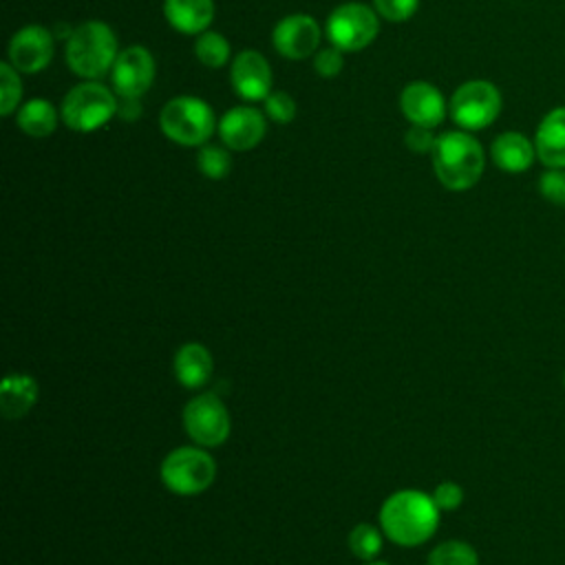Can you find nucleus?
<instances>
[{"label":"nucleus","mask_w":565,"mask_h":565,"mask_svg":"<svg viewBox=\"0 0 565 565\" xmlns=\"http://www.w3.org/2000/svg\"><path fill=\"white\" fill-rule=\"evenodd\" d=\"M439 512L430 494L399 490L382 503L380 527L395 545L417 547L437 532Z\"/></svg>","instance_id":"nucleus-1"},{"label":"nucleus","mask_w":565,"mask_h":565,"mask_svg":"<svg viewBox=\"0 0 565 565\" xmlns=\"http://www.w3.org/2000/svg\"><path fill=\"white\" fill-rule=\"evenodd\" d=\"M483 166V148L472 135L448 130L437 137L433 148V170L444 188L455 192L472 188L481 179Z\"/></svg>","instance_id":"nucleus-2"},{"label":"nucleus","mask_w":565,"mask_h":565,"mask_svg":"<svg viewBox=\"0 0 565 565\" xmlns=\"http://www.w3.org/2000/svg\"><path fill=\"white\" fill-rule=\"evenodd\" d=\"M117 55V38L113 29L99 20L82 22L66 40V64L75 75L84 79H97L106 75L113 68Z\"/></svg>","instance_id":"nucleus-3"},{"label":"nucleus","mask_w":565,"mask_h":565,"mask_svg":"<svg viewBox=\"0 0 565 565\" xmlns=\"http://www.w3.org/2000/svg\"><path fill=\"white\" fill-rule=\"evenodd\" d=\"M159 475L170 492L194 497L214 483L216 461L203 446H181L163 457Z\"/></svg>","instance_id":"nucleus-4"},{"label":"nucleus","mask_w":565,"mask_h":565,"mask_svg":"<svg viewBox=\"0 0 565 565\" xmlns=\"http://www.w3.org/2000/svg\"><path fill=\"white\" fill-rule=\"evenodd\" d=\"M119 99L110 88L99 82L86 79L73 86L60 106L62 121L77 132H93L117 115Z\"/></svg>","instance_id":"nucleus-5"},{"label":"nucleus","mask_w":565,"mask_h":565,"mask_svg":"<svg viewBox=\"0 0 565 565\" xmlns=\"http://www.w3.org/2000/svg\"><path fill=\"white\" fill-rule=\"evenodd\" d=\"M159 126L163 135L179 146H205L214 132L216 119L203 99L179 95L161 108Z\"/></svg>","instance_id":"nucleus-6"},{"label":"nucleus","mask_w":565,"mask_h":565,"mask_svg":"<svg viewBox=\"0 0 565 565\" xmlns=\"http://www.w3.org/2000/svg\"><path fill=\"white\" fill-rule=\"evenodd\" d=\"M183 428L188 437L203 448H216L227 441L232 419L227 406L214 393L192 397L183 408Z\"/></svg>","instance_id":"nucleus-7"},{"label":"nucleus","mask_w":565,"mask_h":565,"mask_svg":"<svg viewBox=\"0 0 565 565\" xmlns=\"http://www.w3.org/2000/svg\"><path fill=\"white\" fill-rule=\"evenodd\" d=\"M380 31L377 13L362 2L335 7L327 18V35L340 51H362Z\"/></svg>","instance_id":"nucleus-8"},{"label":"nucleus","mask_w":565,"mask_h":565,"mask_svg":"<svg viewBox=\"0 0 565 565\" xmlns=\"http://www.w3.org/2000/svg\"><path fill=\"white\" fill-rule=\"evenodd\" d=\"M499 113L501 95L497 86L486 79H470L450 97V115L463 130H481L490 126Z\"/></svg>","instance_id":"nucleus-9"},{"label":"nucleus","mask_w":565,"mask_h":565,"mask_svg":"<svg viewBox=\"0 0 565 565\" xmlns=\"http://www.w3.org/2000/svg\"><path fill=\"white\" fill-rule=\"evenodd\" d=\"M110 75L119 97H141L152 86L154 60L146 46H128L119 51Z\"/></svg>","instance_id":"nucleus-10"},{"label":"nucleus","mask_w":565,"mask_h":565,"mask_svg":"<svg viewBox=\"0 0 565 565\" xmlns=\"http://www.w3.org/2000/svg\"><path fill=\"white\" fill-rule=\"evenodd\" d=\"M53 57V33L46 26L29 24L9 42V64L20 73H40Z\"/></svg>","instance_id":"nucleus-11"},{"label":"nucleus","mask_w":565,"mask_h":565,"mask_svg":"<svg viewBox=\"0 0 565 565\" xmlns=\"http://www.w3.org/2000/svg\"><path fill=\"white\" fill-rule=\"evenodd\" d=\"M271 42L282 57L305 60L318 51L320 26L307 13H291L274 26Z\"/></svg>","instance_id":"nucleus-12"},{"label":"nucleus","mask_w":565,"mask_h":565,"mask_svg":"<svg viewBox=\"0 0 565 565\" xmlns=\"http://www.w3.org/2000/svg\"><path fill=\"white\" fill-rule=\"evenodd\" d=\"M230 79L236 95H241L247 102H260L271 93L269 62L263 53L254 49H245L232 60Z\"/></svg>","instance_id":"nucleus-13"},{"label":"nucleus","mask_w":565,"mask_h":565,"mask_svg":"<svg viewBox=\"0 0 565 565\" xmlns=\"http://www.w3.org/2000/svg\"><path fill=\"white\" fill-rule=\"evenodd\" d=\"M218 135L232 150H252L265 137V117L254 106H236L221 117Z\"/></svg>","instance_id":"nucleus-14"},{"label":"nucleus","mask_w":565,"mask_h":565,"mask_svg":"<svg viewBox=\"0 0 565 565\" xmlns=\"http://www.w3.org/2000/svg\"><path fill=\"white\" fill-rule=\"evenodd\" d=\"M399 108L411 124L435 128L446 115V99L433 84L411 82L399 95Z\"/></svg>","instance_id":"nucleus-15"},{"label":"nucleus","mask_w":565,"mask_h":565,"mask_svg":"<svg viewBox=\"0 0 565 565\" xmlns=\"http://www.w3.org/2000/svg\"><path fill=\"white\" fill-rule=\"evenodd\" d=\"M536 157L547 168H565V108L550 110L536 128Z\"/></svg>","instance_id":"nucleus-16"},{"label":"nucleus","mask_w":565,"mask_h":565,"mask_svg":"<svg viewBox=\"0 0 565 565\" xmlns=\"http://www.w3.org/2000/svg\"><path fill=\"white\" fill-rule=\"evenodd\" d=\"M172 369L181 386L201 388L203 384H207L212 375L214 360H212V353L201 342H185L174 353Z\"/></svg>","instance_id":"nucleus-17"},{"label":"nucleus","mask_w":565,"mask_h":565,"mask_svg":"<svg viewBox=\"0 0 565 565\" xmlns=\"http://www.w3.org/2000/svg\"><path fill=\"white\" fill-rule=\"evenodd\" d=\"M163 13L172 29L199 35L214 20V0H163Z\"/></svg>","instance_id":"nucleus-18"},{"label":"nucleus","mask_w":565,"mask_h":565,"mask_svg":"<svg viewBox=\"0 0 565 565\" xmlns=\"http://www.w3.org/2000/svg\"><path fill=\"white\" fill-rule=\"evenodd\" d=\"M492 161L505 172H523L536 159L534 143L521 132H503L492 141Z\"/></svg>","instance_id":"nucleus-19"},{"label":"nucleus","mask_w":565,"mask_h":565,"mask_svg":"<svg viewBox=\"0 0 565 565\" xmlns=\"http://www.w3.org/2000/svg\"><path fill=\"white\" fill-rule=\"evenodd\" d=\"M38 382L26 373H11L0 384V408L4 417H24L38 402Z\"/></svg>","instance_id":"nucleus-20"},{"label":"nucleus","mask_w":565,"mask_h":565,"mask_svg":"<svg viewBox=\"0 0 565 565\" xmlns=\"http://www.w3.org/2000/svg\"><path fill=\"white\" fill-rule=\"evenodd\" d=\"M18 126L29 137H49L57 128V113L49 99H29L18 110Z\"/></svg>","instance_id":"nucleus-21"},{"label":"nucleus","mask_w":565,"mask_h":565,"mask_svg":"<svg viewBox=\"0 0 565 565\" xmlns=\"http://www.w3.org/2000/svg\"><path fill=\"white\" fill-rule=\"evenodd\" d=\"M196 60L207 68H221L230 60V42L218 31H203L194 42Z\"/></svg>","instance_id":"nucleus-22"},{"label":"nucleus","mask_w":565,"mask_h":565,"mask_svg":"<svg viewBox=\"0 0 565 565\" xmlns=\"http://www.w3.org/2000/svg\"><path fill=\"white\" fill-rule=\"evenodd\" d=\"M426 565H479L477 550L459 539L439 543L430 554Z\"/></svg>","instance_id":"nucleus-23"},{"label":"nucleus","mask_w":565,"mask_h":565,"mask_svg":"<svg viewBox=\"0 0 565 565\" xmlns=\"http://www.w3.org/2000/svg\"><path fill=\"white\" fill-rule=\"evenodd\" d=\"M349 550L362 561H375L382 552V532L371 523H358L349 532Z\"/></svg>","instance_id":"nucleus-24"},{"label":"nucleus","mask_w":565,"mask_h":565,"mask_svg":"<svg viewBox=\"0 0 565 565\" xmlns=\"http://www.w3.org/2000/svg\"><path fill=\"white\" fill-rule=\"evenodd\" d=\"M9 62L0 64V115H11L22 97V82Z\"/></svg>","instance_id":"nucleus-25"},{"label":"nucleus","mask_w":565,"mask_h":565,"mask_svg":"<svg viewBox=\"0 0 565 565\" xmlns=\"http://www.w3.org/2000/svg\"><path fill=\"white\" fill-rule=\"evenodd\" d=\"M196 166L203 177L223 179L232 168V159L230 152L218 146H203L196 154Z\"/></svg>","instance_id":"nucleus-26"},{"label":"nucleus","mask_w":565,"mask_h":565,"mask_svg":"<svg viewBox=\"0 0 565 565\" xmlns=\"http://www.w3.org/2000/svg\"><path fill=\"white\" fill-rule=\"evenodd\" d=\"M263 102L267 115L278 124H289L296 117V102L285 90H271Z\"/></svg>","instance_id":"nucleus-27"},{"label":"nucleus","mask_w":565,"mask_h":565,"mask_svg":"<svg viewBox=\"0 0 565 565\" xmlns=\"http://www.w3.org/2000/svg\"><path fill=\"white\" fill-rule=\"evenodd\" d=\"M373 4L375 11L388 22H404L417 11L419 0H373Z\"/></svg>","instance_id":"nucleus-28"},{"label":"nucleus","mask_w":565,"mask_h":565,"mask_svg":"<svg viewBox=\"0 0 565 565\" xmlns=\"http://www.w3.org/2000/svg\"><path fill=\"white\" fill-rule=\"evenodd\" d=\"M539 190L547 201L565 205V172H563V168H552L550 172H545L539 181Z\"/></svg>","instance_id":"nucleus-29"},{"label":"nucleus","mask_w":565,"mask_h":565,"mask_svg":"<svg viewBox=\"0 0 565 565\" xmlns=\"http://www.w3.org/2000/svg\"><path fill=\"white\" fill-rule=\"evenodd\" d=\"M430 497L441 512H452L463 503V488L455 481H441Z\"/></svg>","instance_id":"nucleus-30"},{"label":"nucleus","mask_w":565,"mask_h":565,"mask_svg":"<svg viewBox=\"0 0 565 565\" xmlns=\"http://www.w3.org/2000/svg\"><path fill=\"white\" fill-rule=\"evenodd\" d=\"M342 66H344V57H342V51L335 46L322 49L313 57V68L322 77H335L342 71Z\"/></svg>","instance_id":"nucleus-31"},{"label":"nucleus","mask_w":565,"mask_h":565,"mask_svg":"<svg viewBox=\"0 0 565 565\" xmlns=\"http://www.w3.org/2000/svg\"><path fill=\"white\" fill-rule=\"evenodd\" d=\"M437 137L433 135V128L426 126H417L411 124V128L404 135V143L413 150V152H433Z\"/></svg>","instance_id":"nucleus-32"},{"label":"nucleus","mask_w":565,"mask_h":565,"mask_svg":"<svg viewBox=\"0 0 565 565\" xmlns=\"http://www.w3.org/2000/svg\"><path fill=\"white\" fill-rule=\"evenodd\" d=\"M117 115L126 121H135L141 115V106H139V97H119V108Z\"/></svg>","instance_id":"nucleus-33"},{"label":"nucleus","mask_w":565,"mask_h":565,"mask_svg":"<svg viewBox=\"0 0 565 565\" xmlns=\"http://www.w3.org/2000/svg\"><path fill=\"white\" fill-rule=\"evenodd\" d=\"M366 565H388V563H384V561H366Z\"/></svg>","instance_id":"nucleus-34"},{"label":"nucleus","mask_w":565,"mask_h":565,"mask_svg":"<svg viewBox=\"0 0 565 565\" xmlns=\"http://www.w3.org/2000/svg\"><path fill=\"white\" fill-rule=\"evenodd\" d=\"M563 384H565V375H563Z\"/></svg>","instance_id":"nucleus-35"}]
</instances>
